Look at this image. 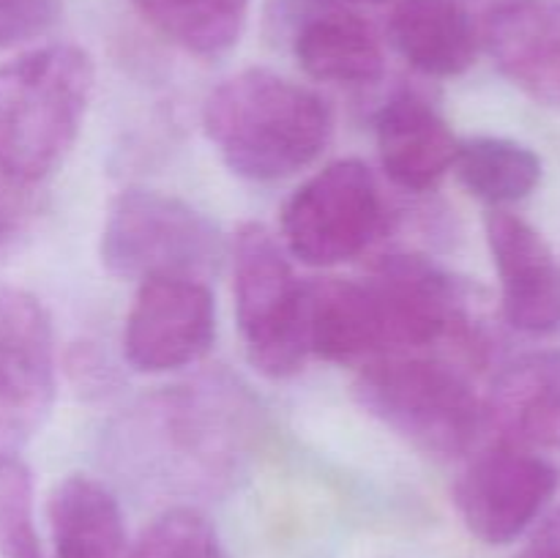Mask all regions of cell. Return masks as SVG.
I'll return each instance as SVG.
<instances>
[{"label": "cell", "instance_id": "cell-1", "mask_svg": "<svg viewBox=\"0 0 560 558\" xmlns=\"http://www.w3.org/2000/svg\"><path fill=\"white\" fill-rule=\"evenodd\" d=\"M235 386H173L142 399L118 430V460L140 479L184 492L217 490L244 460L252 421Z\"/></svg>", "mask_w": 560, "mask_h": 558}, {"label": "cell", "instance_id": "cell-2", "mask_svg": "<svg viewBox=\"0 0 560 558\" xmlns=\"http://www.w3.org/2000/svg\"><path fill=\"white\" fill-rule=\"evenodd\" d=\"M202 129L235 175L282 181L326 151L334 115L312 88L271 69H244L208 93Z\"/></svg>", "mask_w": 560, "mask_h": 558}, {"label": "cell", "instance_id": "cell-3", "mask_svg": "<svg viewBox=\"0 0 560 558\" xmlns=\"http://www.w3.org/2000/svg\"><path fill=\"white\" fill-rule=\"evenodd\" d=\"M91 55L77 44H47L0 66V175L38 184L63 164L93 98Z\"/></svg>", "mask_w": 560, "mask_h": 558}, {"label": "cell", "instance_id": "cell-4", "mask_svg": "<svg viewBox=\"0 0 560 558\" xmlns=\"http://www.w3.org/2000/svg\"><path fill=\"white\" fill-rule=\"evenodd\" d=\"M353 394L381 425L438 457L470 452L487 425L485 405L468 377L427 356H377L359 372Z\"/></svg>", "mask_w": 560, "mask_h": 558}, {"label": "cell", "instance_id": "cell-5", "mask_svg": "<svg viewBox=\"0 0 560 558\" xmlns=\"http://www.w3.org/2000/svg\"><path fill=\"white\" fill-rule=\"evenodd\" d=\"M102 266L118 279H206L222 257V239L211 219L175 195L131 186L107 208Z\"/></svg>", "mask_w": 560, "mask_h": 558}, {"label": "cell", "instance_id": "cell-6", "mask_svg": "<svg viewBox=\"0 0 560 558\" xmlns=\"http://www.w3.org/2000/svg\"><path fill=\"white\" fill-rule=\"evenodd\" d=\"M235 317L249 361L268 377L304 367V282L288 249L260 222L241 224L233 239Z\"/></svg>", "mask_w": 560, "mask_h": 558}, {"label": "cell", "instance_id": "cell-7", "mask_svg": "<svg viewBox=\"0 0 560 558\" xmlns=\"http://www.w3.org/2000/svg\"><path fill=\"white\" fill-rule=\"evenodd\" d=\"M383 224L375 173L361 159H339L317 170L282 208V241L290 257L328 268L359 257Z\"/></svg>", "mask_w": 560, "mask_h": 558}, {"label": "cell", "instance_id": "cell-8", "mask_svg": "<svg viewBox=\"0 0 560 558\" xmlns=\"http://www.w3.org/2000/svg\"><path fill=\"white\" fill-rule=\"evenodd\" d=\"M55 403V334L42 301L0 284V452H16Z\"/></svg>", "mask_w": 560, "mask_h": 558}, {"label": "cell", "instance_id": "cell-9", "mask_svg": "<svg viewBox=\"0 0 560 558\" xmlns=\"http://www.w3.org/2000/svg\"><path fill=\"white\" fill-rule=\"evenodd\" d=\"M558 481L556 465L530 449L501 441L465 468L454 485V503L476 539L509 545L545 512Z\"/></svg>", "mask_w": 560, "mask_h": 558}, {"label": "cell", "instance_id": "cell-10", "mask_svg": "<svg viewBox=\"0 0 560 558\" xmlns=\"http://www.w3.org/2000/svg\"><path fill=\"white\" fill-rule=\"evenodd\" d=\"M213 339L217 304L206 279H142L124 328V356L137 372L159 375L197 364Z\"/></svg>", "mask_w": 560, "mask_h": 558}, {"label": "cell", "instance_id": "cell-11", "mask_svg": "<svg viewBox=\"0 0 560 558\" xmlns=\"http://www.w3.org/2000/svg\"><path fill=\"white\" fill-rule=\"evenodd\" d=\"M370 284L392 326V353L430 348L446 337H468V295L438 263L421 255H386Z\"/></svg>", "mask_w": 560, "mask_h": 558}, {"label": "cell", "instance_id": "cell-12", "mask_svg": "<svg viewBox=\"0 0 560 558\" xmlns=\"http://www.w3.org/2000/svg\"><path fill=\"white\" fill-rule=\"evenodd\" d=\"M487 244L501 279V304L509 326L523 334L560 328V263L545 235L512 211L487 213Z\"/></svg>", "mask_w": 560, "mask_h": 558}, {"label": "cell", "instance_id": "cell-13", "mask_svg": "<svg viewBox=\"0 0 560 558\" xmlns=\"http://www.w3.org/2000/svg\"><path fill=\"white\" fill-rule=\"evenodd\" d=\"M492 63L547 107H560V0H501L479 27Z\"/></svg>", "mask_w": 560, "mask_h": 558}, {"label": "cell", "instance_id": "cell-14", "mask_svg": "<svg viewBox=\"0 0 560 558\" xmlns=\"http://www.w3.org/2000/svg\"><path fill=\"white\" fill-rule=\"evenodd\" d=\"M306 356L353 361L392 353V326L381 295L366 282L312 279L304 282Z\"/></svg>", "mask_w": 560, "mask_h": 558}, {"label": "cell", "instance_id": "cell-15", "mask_svg": "<svg viewBox=\"0 0 560 558\" xmlns=\"http://www.w3.org/2000/svg\"><path fill=\"white\" fill-rule=\"evenodd\" d=\"M375 140L383 170L405 191L441 184L459 151L443 115L416 91H399L377 109Z\"/></svg>", "mask_w": 560, "mask_h": 558}, {"label": "cell", "instance_id": "cell-16", "mask_svg": "<svg viewBox=\"0 0 560 558\" xmlns=\"http://www.w3.org/2000/svg\"><path fill=\"white\" fill-rule=\"evenodd\" d=\"M487 421L514 446H560V353L520 356L492 383Z\"/></svg>", "mask_w": 560, "mask_h": 558}, {"label": "cell", "instance_id": "cell-17", "mask_svg": "<svg viewBox=\"0 0 560 558\" xmlns=\"http://www.w3.org/2000/svg\"><path fill=\"white\" fill-rule=\"evenodd\" d=\"M394 49L427 77H459L481 47L479 25L459 0H397L388 16Z\"/></svg>", "mask_w": 560, "mask_h": 558}, {"label": "cell", "instance_id": "cell-18", "mask_svg": "<svg viewBox=\"0 0 560 558\" xmlns=\"http://www.w3.org/2000/svg\"><path fill=\"white\" fill-rule=\"evenodd\" d=\"M295 60L317 82L370 85L386 74V49L372 22L353 11L315 14L295 33Z\"/></svg>", "mask_w": 560, "mask_h": 558}, {"label": "cell", "instance_id": "cell-19", "mask_svg": "<svg viewBox=\"0 0 560 558\" xmlns=\"http://www.w3.org/2000/svg\"><path fill=\"white\" fill-rule=\"evenodd\" d=\"M55 558H124V512L104 481L71 474L49 496Z\"/></svg>", "mask_w": 560, "mask_h": 558}, {"label": "cell", "instance_id": "cell-20", "mask_svg": "<svg viewBox=\"0 0 560 558\" xmlns=\"http://www.w3.org/2000/svg\"><path fill=\"white\" fill-rule=\"evenodd\" d=\"M167 42L197 58L230 53L244 36L252 0H129Z\"/></svg>", "mask_w": 560, "mask_h": 558}, {"label": "cell", "instance_id": "cell-21", "mask_svg": "<svg viewBox=\"0 0 560 558\" xmlns=\"http://www.w3.org/2000/svg\"><path fill=\"white\" fill-rule=\"evenodd\" d=\"M452 170L470 195L495 208L534 195L545 173L539 153L509 137H474L459 142Z\"/></svg>", "mask_w": 560, "mask_h": 558}, {"label": "cell", "instance_id": "cell-22", "mask_svg": "<svg viewBox=\"0 0 560 558\" xmlns=\"http://www.w3.org/2000/svg\"><path fill=\"white\" fill-rule=\"evenodd\" d=\"M126 558H228L219 531L195 507L164 509Z\"/></svg>", "mask_w": 560, "mask_h": 558}, {"label": "cell", "instance_id": "cell-23", "mask_svg": "<svg viewBox=\"0 0 560 558\" xmlns=\"http://www.w3.org/2000/svg\"><path fill=\"white\" fill-rule=\"evenodd\" d=\"M0 558H44L33 520V474L16 452H0Z\"/></svg>", "mask_w": 560, "mask_h": 558}, {"label": "cell", "instance_id": "cell-24", "mask_svg": "<svg viewBox=\"0 0 560 558\" xmlns=\"http://www.w3.org/2000/svg\"><path fill=\"white\" fill-rule=\"evenodd\" d=\"M63 0H0V49L38 38L58 22Z\"/></svg>", "mask_w": 560, "mask_h": 558}, {"label": "cell", "instance_id": "cell-25", "mask_svg": "<svg viewBox=\"0 0 560 558\" xmlns=\"http://www.w3.org/2000/svg\"><path fill=\"white\" fill-rule=\"evenodd\" d=\"M517 558H560V509L534 531Z\"/></svg>", "mask_w": 560, "mask_h": 558}, {"label": "cell", "instance_id": "cell-26", "mask_svg": "<svg viewBox=\"0 0 560 558\" xmlns=\"http://www.w3.org/2000/svg\"><path fill=\"white\" fill-rule=\"evenodd\" d=\"M5 184H11V181H5L3 175H0V255L14 244L22 228L20 202H16V197L11 195L9 189H5Z\"/></svg>", "mask_w": 560, "mask_h": 558}, {"label": "cell", "instance_id": "cell-27", "mask_svg": "<svg viewBox=\"0 0 560 558\" xmlns=\"http://www.w3.org/2000/svg\"><path fill=\"white\" fill-rule=\"evenodd\" d=\"M323 3H334V5H375V3H386V0H323Z\"/></svg>", "mask_w": 560, "mask_h": 558}]
</instances>
